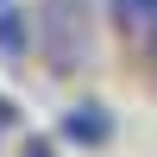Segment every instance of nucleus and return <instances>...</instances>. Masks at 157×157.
Listing matches in <instances>:
<instances>
[{
  "instance_id": "f03ea898",
  "label": "nucleus",
  "mask_w": 157,
  "mask_h": 157,
  "mask_svg": "<svg viewBox=\"0 0 157 157\" xmlns=\"http://www.w3.org/2000/svg\"><path fill=\"white\" fill-rule=\"evenodd\" d=\"M63 138H69V145H88V151H101L113 138V113L101 107V101H75L69 113H63V126H57Z\"/></svg>"
},
{
  "instance_id": "423d86ee",
  "label": "nucleus",
  "mask_w": 157,
  "mask_h": 157,
  "mask_svg": "<svg viewBox=\"0 0 157 157\" xmlns=\"http://www.w3.org/2000/svg\"><path fill=\"white\" fill-rule=\"evenodd\" d=\"M0 6H6V0H0Z\"/></svg>"
},
{
  "instance_id": "7ed1b4c3",
  "label": "nucleus",
  "mask_w": 157,
  "mask_h": 157,
  "mask_svg": "<svg viewBox=\"0 0 157 157\" xmlns=\"http://www.w3.org/2000/svg\"><path fill=\"white\" fill-rule=\"evenodd\" d=\"M107 19L132 38H157V0H107Z\"/></svg>"
},
{
  "instance_id": "20e7f679",
  "label": "nucleus",
  "mask_w": 157,
  "mask_h": 157,
  "mask_svg": "<svg viewBox=\"0 0 157 157\" xmlns=\"http://www.w3.org/2000/svg\"><path fill=\"white\" fill-rule=\"evenodd\" d=\"M32 44H38V25H25L13 6H0V57H6V63H19Z\"/></svg>"
},
{
  "instance_id": "39448f33",
  "label": "nucleus",
  "mask_w": 157,
  "mask_h": 157,
  "mask_svg": "<svg viewBox=\"0 0 157 157\" xmlns=\"http://www.w3.org/2000/svg\"><path fill=\"white\" fill-rule=\"evenodd\" d=\"M19 157H57V145H50V138H25Z\"/></svg>"
},
{
  "instance_id": "f257e3e1",
  "label": "nucleus",
  "mask_w": 157,
  "mask_h": 157,
  "mask_svg": "<svg viewBox=\"0 0 157 157\" xmlns=\"http://www.w3.org/2000/svg\"><path fill=\"white\" fill-rule=\"evenodd\" d=\"M32 25H38V50H44V63H50L57 75L88 69V57H94V38H88V0H38Z\"/></svg>"
}]
</instances>
